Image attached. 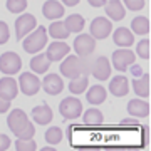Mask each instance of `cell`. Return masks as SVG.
<instances>
[{"label":"cell","mask_w":151,"mask_h":151,"mask_svg":"<svg viewBox=\"0 0 151 151\" xmlns=\"http://www.w3.org/2000/svg\"><path fill=\"white\" fill-rule=\"evenodd\" d=\"M47 44V29L40 25L37 30H34L32 34H27V37L24 39V50L29 54H37L39 50H42Z\"/></svg>","instance_id":"1"},{"label":"cell","mask_w":151,"mask_h":151,"mask_svg":"<svg viewBox=\"0 0 151 151\" xmlns=\"http://www.w3.org/2000/svg\"><path fill=\"white\" fill-rule=\"evenodd\" d=\"M87 64L81 57H76V55H69L62 60L60 64V74L67 77V79H74L77 76H82V74H87Z\"/></svg>","instance_id":"2"},{"label":"cell","mask_w":151,"mask_h":151,"mask_svg":"<svg viewBox=\"0 0 151 151\" xmlns=\"http://www.w3.org/2000/svg\"><path fill=\"white\" fill-rule=\"evenodd\" d=\"M22 69V59L15 52H4L0 55V70L7 76L17 74Z\"/></svg>","instance_id":"3"},{"label":"cell","mask_w":151,"mask_h":151,"mask_svg":"<svg viewBox=\"0 0 151 151\" xmlns=\"http://www.w3.org/2000/svg\"><path fill=\"white\" fill-rule=\"evenodd\" d=\"M94 49H96V39L92 37V35H87V34H81V35H77L74 40V50L76 54L82 57V59H86L89 55L94 52Z\"/></svg>","instance_id":"4"},{"label":"cell","mask_w":151,"mask_h":151,"mask_svg":"<svg viewBox=\"0 0 151 151\" xmlns=\"http://www.w3.org/2000/svg\"><path fill=\"white\" fill-rule=\"evenodd\" d=\"M134 60H136L134 52L129 50L128 47H123L113 52V65H114V69L119 70V72H124L131 64H134Z\"/></svg>","instance_id":"5"},{"label":"cell","mask_w":151,"mask_h":151,"mask_svg":"<svg viewBox=\"0 0 151 151\" xmlns=\"http://www.w3.org/2000/svg\"><path fill=\"white\" fill-rule=\"evenodd\" d=\"M59 111L65 119H77L82 114V103L77 97H65L60 103Z\"/></svg>","instance_id":"6"},{"label":"cell","mask_w":151,"mask_h":151,"mask_svg":"<svg viewBox=\"0 0 151 151\" xmlns=\"http://www.w3.org/2000/svg\"><path fill=\"white\" fill-rule=\"evenodd\" d=\"M37 25V20L32 14H24L15 20V37L17 40H22L27 34H30V30H34Z\"/></svg>","instance_id":"7"},{"label":"cell","mask_w":151,"mask_h":151,"mask_svg":"<svg viewBox=\"0 0 151 151\" xmlns=\"http://www.w3.org/2000/svg\"><path fill=\"white\" fill-rule=\"evenodd\" d=\"M19 84H20V91L25 96H34L40 89V81L32 72H22L20 77H19Z\"/></svg>","instance_id":"8"},{"label":"cell","mask_w":151,"mask_h":151,"mask_svg":"<svg viewBox=\"0 0 151 151\" xmlns=\"http://www.w3.org/2000/svg\"><path fill=\"white\" fill-rule=\"evenodd\" d=\"M89 70L97 81H108L111 76V64H109L108 57H97L91 64Z\"/></svg>","instance_id":"9"},{"label":"cell","mask_w":151,"mask_h":151,"mask_svg":"<svg viewBox=\"0 0 151 151\" xmlns=\"http://www.w3.org/2000/svg\"><path fill=\"white\" fill-rule=\"evenodd\" d=\"M7 124H9V128H10L12 133L17 136L29 124V118L22 109H14V111L9 114V118H7Z\"/></svg>","instance_id":"10"},{"label":"cell","mask_w":151,"mask_h":151,"mask_svg":"<svg viewBox=\"0 0 151 151\" xmlns=\"http://www.w3.org/2000/svg\"><path fill=\"white\" fill-rule=\"evenodd\" d=\"M111 30H113V24L104 17H97L91 22V35L94 39H99V40L106 39L111 34Z\"/></svg>","instance_id":"11"},{"label":"cell","mask_w":151,"mask_h":151,"mask_svg":"<svg viewBox=\"0 0 151 151\" xmlns=\"http://www.w3.org/2000/svg\"><path fill=\"white\" fill-rule=\"evenodd\" d=\"M40 86L44 87V91L47 92V94L55 96V94L62 92V89H64V82H62V79H60L57 74H47L45 77H44V81L40 82Z\"/></svg>","instance_id":"12"},{"label":"cell","mask_w":151,"mask_h":151,"mask_svg":"<svg viewBox=\"0 0 151 151\" xmlns=\"http://www.w3.org/2000/svg\"><path fill=\"white\" fill-rule=\"evenodd\" d=\"M70 52V47L67 45L65 42H59V40H55V42H52L50 45L47 47V57H49V60L52 62H57V60H62L65 57V55Z\"/></svg>","instance_id":"13"},{"label":"cell","mask_w":151,"mask_h":151,"mask_svg":"<svg viewBox=\"0 0 151 151\" xmlns=\"http://www.w3.org/2000/svg\"><path fill=\"white\" fill-rule=\"evenodd\" d=\"M109 92L118 97L126 96L129 92V82L126 79V76H114L111 79V84H109Z\"/></svg>","instance_id":"14"},{"label":"cell","mask_w":151,"mask_h":151,"mask_svg":"<svg viewBox=\"0 0 151 151\" xmlns=\"http://www.w3.org/2000/svg\"><path fill=\"white\" fill-rule=\"evenodd\" d=\"M113 40H114L116 45H119V47H131V45L134 44V35H133V32H131L129 29L119 27V29L114 30Z\"/></svg>","instance_id":"15"},{"label":"cell","mask_w":151,"mask_h":151,"mask_svg":"<svg viewBox=\"0 0 151 151\" xmlns=\"http://www.w3.org/2000/svg\"><path fill=\"white\" fill-rule=\"evenodd\" d=\"M42 14L49 20H55V19L64 15V5L59 4L57 0H47L42 7Z\"/></svg>","instance_id":"16"},{"label":"cell","mask_w":151,"mask_h":151,"mask_svg":"<svg viewBox=\"0 0 151 151\" xmlns=\"http://www.w3.org/2000/svg\"><path fill=\"white\" fill-rule=\"evenodd\" d=\"M32 118L37 124H49L52 121V109L49 108L47 104H40V106H35L32 109Z\"/></svg>","instance_id":"17"},{"label":"cell","mask_w":151,"mask_h":151,"mask_svg":"<svg viewBox=\"0 0 151 151\" xmlns=\"http://www.w3.org/2000/svg\"><path fill=\"white\" fill-rule=\"evenodd\" d=\"M128 113L136 118H146L150 113V106L145 99H133L128 103Z\"/></svg>","instance_id":"18"},{"label":"cell","mask_w":151,"mask_h":151,"mask_svg":"<svg viewBox=\"0 0 151 151\" xmlns=\"http://www.w3.org/2000/svg\"><path fill=\"white\" fill-rule=\"evenodd\" d=\"M17 92H19V87H17V81L12 79V77H4L0 79V94L7 99H15Z\"/></svg>","instance_id":"19"},{"label":"cell","mask_w":151,"mask_h":151,"mask_svg":"<svg viewBox=\"0 0 151 151\" xmlns=\"http://www.w3.org/2000/svg\"><path fill=\"white\" fill-rule=\"evenodd\" d=\"M104 5H106V14L111 17V20H123L126 17L124 5L119 0H111V2H106Z\"/></svg>","instance_id":"20"},{"label":"cell","mask_w":151,"mask_h":151,"mask_svg":"<svg viewBox=\"0 0 151 151\" xmlns=\"http://www.w3.org/2000/svg\"><path fill=\"white\" fill-rule=\"evenodd\" d=\"M133 89L138 94V97H148V94H150V76L143 72L139 77H134Z\"/></svg>","instance_id":"21"},{"label":"cell","mask_w":151,"mask_h":151,"mask_svg":"<svg viewBox=\"0 0 151 151\" xmlns=\"http://www.w3.org/2000/svg\"><path fill=\"white\" fill-rule=\"evenodd\" d=\"M49 67H50V60L45 54H37L35 57L30 59V69L35 72V74H44L47 72Z\"/></svg>","instance_id":"22"},{"label":"cell","mask_w":151,"mask_h":151,"mask_svg":"<svg viewBox=\"0 0 151 151\" xmlns=\"http://www.w3.org/2000/svg\"><path fill=\"white\" fill-rule=\"evenodd\" d=\"M86 97L91 104H103L106 101V97H108V92H106V89L103 86H92L87 91Z\"/></svg>","instance_id":"23"},{"label":"cell","mask_w":151,"mask_h":151,"mask_svg":"<svg viewBox=\"0 0 151 151\" xmlns=\"http://www.w3.org/2000/svg\"><path fill=\"white\" fill-rule=\"evenodd\" d=\"M64 25L67 27V30L69 32H81L82 29H84V25H86V20H84V17L79 15V14H72V15H69L67 19H65Z\"/></svg>","instance_id":"24"},{"label":"cell","mask_w":151,"mask_h":151,"mask_svg":"<svg viewBox=\"0 0 151 151\" xmlns=\"http://www.w3.org/2000/svg\"><path fill=\"white\" fill-rule=\"evenodd\" d=\"M87 84H89V79H87V74L77 76L74 79H70L69 82V91L72 94H82V92L87 89Z\"/></svg>","instance_id":"25"},{"label":"cell","mask_w":151,"mask_h":151,"mask_svg":"<svg viewBox=\"0 0 151 151\" xmlns=\"http://www.w3.org/2000/svg\"><path fill=\"white\" fill-rule=\"evenodd\" d=\"M49 34L52 35V37L55 39V40H60V39H65V37H69V30H67V27L64 25V22H52L50 24V27L47 29Z\"/></svg>","instance_id":"26"},{"label":"cell","mask_w":151,"mask_h":151,"mask_svg":"<svg viewBox=\"0 0 151 151\" xmlns=\"http://www.w3.org/2000/svg\"><path fill=\"white\" fill-rule=\"evenodd\" d=\"M131 29L138 35H146L148 30H150V20H148V17H136V19H133Z\"/></svg>","instance_id":"27"},{"label":"cell","mask_w":151,"mask_h":151,"mask_svg":"<svg viewBox=\"0 0 151 151\" xmlns=\"http://www.w3.org/2000/svg\"><path fill=\"white\" fill-rule=\"evenodd\" d=\"M104 121V116L101 111H97V109L91 108L87 109L86 113H84V123L89 124V126H97V124H103Z\"/></svg>","instance_id":"28"},{"label":"cell","mask_w":151,"mask_h":151,"mask_svg":"<svg viewBox=\"0 0 151 151\" xmlns=\"http://www.w3.org/2000/svg\"><path fill=\"white\" fill-rule=\"evenodd\" d=\"M60 139H62V129L60 128L52 126L45 131V141L49 145H57V143H60Z\"/></svg>","instance_id":"29"},{"label":"cell","mask_w":151,"mask_h":151,"mask_svg":"<svg viewBox=\"0 0 151 151\" xmlns=\"http://www.w3.org/2000/svg\"><path fill=\"white\" fill-rule=\"evenodd\" d=\"M7 9L12 14H20L27 9V0H7Z\"/></svg>","instance_id":"30"},{"label":"cell","mask_w":151,"mask_h":151,"mask_svg":"<svg viewBox=\"0 0 151 151\" xmlns=\"http://www.w3.org/2000/svg\"><path fill=\"white\" fill-rule=\"evenodd\" d=\"M15 148L19 151H34L35 148H37V145H35V141L30 138V139H17V143H15Z\"/></svg>","instance_id":"31"},{"label":"cell","mask_w":151,"mask_h":151,"mask_svg":"<svg viewBox=\"0 0 151 151\" xmlns=\"http://www.w3.org/2000/svg\"><path fill=\"white\" fill-rule=\"evenodd\" d=\"M136 52H138V55H139L141 59H148L150 57V40L148 39H143L141 42H138V45H136Z\"/></svg>","instance_id":"32"},{"label":"cell","mask_w":151,"mask_h":151,"mask_svg":"<svg viewBox=\"0 0 151 151\" xmlns=\"http://www.w3.org/2000/svg\"><path fill=\"white\" fill-rule=\"evenodd\" d=\"M34 134H35V126L29 123L27 126H25V128H24V129L17 134V138H20V139H30Z\"/></svg>","instance_id":"33"},{"label":"cell","mask_w":151,"mask_h":151,"mask_svg":"<svg viewBox=\"0 0 151 151\" xmlns=\"http://www.w3.org/2000/svg\"><path fill=\"white\" fill-rule=\"evenodd\" d=\"M9 37H10V30H9V25H7L5 22L0 20V45L7 44Z\"/></svg>","instance_id":"34"},{"label":"cell","mask_w":151,"mask_h":151,"mask_svg":"<svg viewBox=\"0 0 151 151\" xmlns=\"http://www.w3.org/2000/svg\"><path fill=\"white\" fill-rule=\"evenodd\" d=\"M124 5L129 10H141L145 7V0H124Z\"/></svg>","instance_id":"35"},{"label":"cell","mask_w":151,"mask_h":151,"mask_svg":"<svg viewBox=\"0 0 151 151\" xmlns=\"http://www.w3.org/2000/svg\"><path fill=\"white\" fill-rule=\"evenodd\" d=\"M9 109H10V99H7V97H4L0 94V113L4 114V113H7Z\"/></svg>","instance_id":"36"},{"label":"cell","mask_w":151,"mask_h":151,"mask_svg":"<svg viewBox=\"0 0 151 151\" xmlns=\"http://www.w3.org/2000/svg\"><path fill=\"white\" fill-rule=\"evenodd\" d=\"M9 146H10V138L5 134H0V151L9 150Z\"/></svg>","instance_id":"37"},{"label":"cell","mask_w":151,"mask_h":151,"mask_svg":"<svg viewBox=\"0 0 151 151\" xmlns=\"http://www.w3.org/2000/svg\"><path fill=\"white\" fill-rule=\"evenodd\" d=\"M133 67H131V74L134 76V77H139L141 74H143V69H141L139 65H134V64H131Z\"/></svg>","instance_id":"38"},{"label":"cell","mask_w":151,"mask_h":151,"mask_svg":"<svg viewBox=\"0 0 151 151\" xmlns=\"http://www.w3.org/2000/svg\"><path fill=\"white\" fill-rule=\"evenodd\" d=\"M87 2H89L92 7H103L104 4L108 2V0H87Z\"/></svg>","instance_id":"39"},{"label":"cell","mask_w":151,"mask_h":151,"mask_svg":"<svg viewBox=\"0 0 151 151\" xmlns=\"http://www.w3.org/2000/svg\"><path fill=\"white\" fill-rule=\"evenodd\" d=\"M64 5H67V7H76L77 4H79V0H60Z\"/></svg>","instance_id":"40"},{"label":"cell","mask_w":151,"mask_h":151,"mask_svg":"<svg viewBox=\"0 0 151 151\" xmlns=\"http://www.w3.org/2000/svg\"><path fill=\"white\" fill-rule=\"evenodd\" d=\"M121 124H124V126H134V124H138V121H134V119H123Z\"/></svg>","instance_id":"41"}]
</instances>
